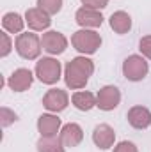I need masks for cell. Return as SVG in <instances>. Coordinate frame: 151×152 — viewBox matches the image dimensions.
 Listing matches in <instances>:
<instances>
[{
  "label": "cell",
  "mask_w": 151,
  "mask_h": 152,
  "mask_svg": "<svg viewBox=\"0 0 151 152\" xmlns=\"http://www.w3.org/2000/svg\"><path fill=\"white\" fill-rule=\"evenodd\" d=\"M94 73V62L91 58L84 57H75L71 58L66 67H64V81L66 87L71 90H80L87 85L89 78Z\"/></svg>",
  "instance_id": "cell-1"
},
{
  "label": "cell",
  "mask_w": 151,
  "mask_h": 152,
  "mask_svg": "<svg viewBox=\"0 0 151 152\" xmlns=\"http://www.w3.org/2000/svg\"><path fill=\"white\" fill-rule=\"evenodd\" d=\"M71 44L78 53L93 55L101 46V36L98 32L91 30V28H82V30H76L71 36Z\"/></svg>",
  "instance_id": "cell-2"
},
{
  "label": "cell",
  "mask_w": 151,
  "mask_h": 152,
  "mask_svg": "<svg viewBox=\"0 0 151 152\" xmlns=\"http://www.w3.org/2000/svg\"><path fill=\"white\" fill-rule=\"evenodd\" d=\"M14 48L18 51V55L25 60H36L43 50L41 46V37H38L32 32H25V34H18V37L14 41Z\"/></svg>",
  "instance_id": "cell-3"
},
{
  "label": "cell",
  "mask_w": 151,
  "mask_h": 152,
  "mask_svg": "<svg viewBox=\"0 0 151 152\" xmlns=\"http://www.w3.org/2000/svg\"><path fill=\"white\" fill-rule=\"evenodd\" d=\"M61 62L57 58H52V57H43L36 62V76L41 83H46V85H53L61 80Z\"/></svg>",
  "instance_id": "cell-4"
},
{
  "label": "cell",
  "mask_w": 151,
  "mask_h": 152,
  "mask_svg": "<svg viewBox=\"0 0 151 152\" xmlns=\"http://www.w3.org/2000/svg\"><path fill=\"white\" fill-rule=\"evenodd\" d=\"M150 66L142 55H130L123 62V75L130 81H141L148 76Z\"/></svg>",
  "instance_id": "cell-5"
},
{
  "label": "cell",
  "mask_w": 151,
  "mask_h": 152,
  "mask_svg": "<svg viewBox=\"0 0 151 152\" xmlns=\"http://www.w3.org/2000/svg\"><path fill=\"white\" fill-rule=\"evenodd\" d=\"M119 103H121V92L114 85L101 87L96 94V106L103 112H110L114 108H117Z\"/></svg>",
  "instance_id": "cell-6"
},
{
  "label": "cell",
  "mask_w": 151,
  "mask_h": 152,
  "mask_svg": "<svg viewBox=\"0 0 151 152\" xmlns=\"http://www.w3.org/2000/svg\"><path fill=\"white\" fill-rule=\"evenodd\" d=\"M41 46L50 55H61L68 48V39H66L64 34H61L57 30H48L41 37Z\"/></svg>",
  "instance_id": "cell-7"
},
{
  "label": "cell",
  "mask_w": 151,
  "mask_h": 152,
  "mask_svg": "<svg viewBox=\"0 0 151 152\" xmlns=\"http://www.w3.org/2000/svg\"><path fill=\"white\" fill-rule=\"evenodd\" d=\"M68 104H70V96L62 88H50L43 97V106L48 112H53V113H59V112L66 110Z\"/></svg>",
  "instance_id": "cell-8"
},
{
  "label": "cell",
  "mask_w": 151,
  "mask_h": 152,
  "mask_svg": "<svg viewBox=\"0 0 151 152\" xmlns=\"http://www.w3.org/2000/svg\"><path fill=\"white\" fill-rule=\"evenodd\" d=\"M75 20L82 28H98V27L103 25V14H101L98 9L85 7V5H82V7L76 11Z\"/></svg>",
  "instance_id": "cell-9"
},
{
  "label": "cell",
  "mask_w": 151,
  "mask_h": 152,
  "mask_svg": "<svg viewBox=\"0 0 151 152\" xmlns=\"http://www.w3.org/2000/svg\"><path fill=\"white\" fill-rule=\"evenodd\" d=\"M25 23L29 25L30 30H34V32H43V30H46V28L52 25V20H50V14H46L43 9H39V7H30V9H27V12H25Z\"/></svg>",
  "instance_id": "cell-10"
},
{
  "label": "cell",
  "mask_w": 151,
  "mask_h": 152,
  "mask_svg": "<svg viewBox=\"0 0 151 152\" xmlns=\"http://www.w3.org/2000/svg\"><path fill=\"white\" fill-rule=\"evenodd\" d=\"M32 81H34L32 71H30V69H25V67H20V69H16L13 75L9 76L7 85H9V88L14 90V92H25V90L30 88Z\"/></svg>",
  "instance_id": "cell-11"
},
{
  "label": "cell",
  "mask_w": 151,
  "mask_h": 152,
  "mask_svg": "<svg viewBox=\"0 0 151 152\" xmlns=\"http://www.w3.org/2000/svg\"><path fill=\"white\" fill-rule=\"evenodd\" d=\"M93 142L98 149L101 151H107L110 149L115 142V133L109 124H98L93 131Z\"/></svg>",
  "instance_id": "cell-12"
},
{
  "label": "cell",
  "mask_w": 151,
  "mask_h": 152,
  "mask_svg": "<svg viewBox=\"0 0 151 152\" xmlns=\"http://www.w3.org/2000/svg\"><path fill=\"white\" fill-rule=\"evenodd\" d=\"M128 124L135 129H148L151 126V112L146 106H132L128 110Z\"/></svg>",
  "instance_id": "cell-13"
},
{
  "label": "cell",
  "mask_w": 151,
  "mask_h": 152,
  "mask_svg": "<svg viewBox=\"0 0 151 152\" xmlns=\"http://www.w3.org/2000/svg\"><path fill=\"white\" fill-rule=\"evenodd\" d=\"M59 138L64 143V147H76L84 140V131H82V127L78 124L70 122V124L62 126V129L59 133Z\"/></svg>",
  "instance_id": "cell-14"
},
{
  "label": "cell",
  "mask_w": 151,
  "mask_h": 152,
  "mask_svg": "<svg viewBox=\"0 0 151 152\" xmlns=\"http://www.w3.org/2000/svg\"><path fill=\"white\" fill-rule=\"evenodd\" d=\"M38 131L41 136H57L61 133V118L53 113H43L38 118Z\"/></svg>",
  "instance_id": "cell-15"
},
{
  "label": "cell",
  "mask_w": 151,
  "mask_h": 152,
  "mask_svg": "<svg viewBox=\"0 0 151 152\" xmlns=\"http://www.w3.org/2000/svg\"><path fill=\"white\" fill-rule=\"evenodd\" d=\"M109 23H110V28L115 34H126L132 28V16L124 11H115L109 18Z\"/></svg>",
  "instance_id": "cell-16"
},
{
  "label": "cell",
  "mask_w": 151,
  "mask_h": 152,
  "mask_svg": "<svg viewBox=\"0 0 151 152\" xmlns=\"http://www.w3.org/2000/svg\"><path fill=\"white\" fill-rule=\"evenodd\" d=\"M71 103L76 110L80 112H89L96 106V96L87 92V90H78L71 96Z\"/></svg>",
  "instance_id": "cell-17"
},
{
  "label": "cell",
  "mask_w": 151,
  "mask_h": 152,
  "mask_svg": "<svg viewBox=\"0 0 151 152\" xmlns=\"http://www.w3.org/2000/svg\"><path fill=\"white\" fill-rule=\"evenodd\" d=\"M2 27L9 34H21L25 27V18H21L18 12H5L2 18Z\"/></svg>",
  "instance_id": "cell-18"
},
{
  "label": "cell",
  "mask_w": 151,
  "mask_h": 152,
  "mask_svg": "<svg viewBox=\"0 0 151 152\" xmlns=\"http://www.w3.org/2000/svg\"><path fill=\"white\" fill-rule=\"evenodd\" d=\"M38 151L39 152H66L64 143L61 142L59 136H41L38 140Z\"/></svg>",
  "instance_id": "cell-19"
},
{
  "label": "cell",
  "mask_w": 151,
  "mask_h": 152,
  "mask_svg": "<svg viewBox=\"0 0 151 152\" xmlns=\"http://www.w3.org/2000/svg\"><path fill=\"white\" fill-rule=\"evenodd\" d=\"M38 7L43 9L46 14L53 16V14L61 12V9H62V0H38Z\"/></svg>",
  "instance_id": "cell-20"
},
{
  "label": "cell",
  "mask_w": 151,
  "mask_h": 152,
  "mask_svg": "<svg viewBox=\"0 0 151 152\" xmlns=\"http://www.w3.org/2000/svg\"><path fill=\"white\" fill-rule=\"evenodd\" d=\"M0 39H2V50H0V57H7L13 50V42L7 32H0Z\"/></svg>",
  "instance_id": "cell-21"
},
{
  "label": "cell",
  "mask_w": 151,
  "mask_h": 152,
  "mask_svg": "<svg viewBox=\"0 0 151 152\" xmlns=\"http://www.w3.org/2000/svg\"><path fill=\"white\" fill-rule=\"evenodd\" d=\"M139 50H141V53H142L146 58H150L151 60V36H144V37L141 39V42H139Z\"/></svg>",
  "instance_id": "cell-22"
},
{
  "label": "cell",
  "mask_w": 151,
  "mask_h": 152,
  "mask_svg": "<svg viewBox=\"0 0 151 152\" xmlns=\"http://www.w3.org/2000/svg\"><path fill=\"white\" fill-rule=\"evenodd\" d=\"M0 115H2V126H4V127H7L9 124H13V122L18 118L16 113L11 112L9 108H2V110H0Z\"/></svg>",
  "instance_id": "cell-23"
},
{
  "label": "cell",
  "mask_w": 151,
  "mask_h": 152,
  "mask_svg": "<svg viewBox=\"0 0 151 152\" xmlns=\"http://www.w3.org/2000/svg\"><path fill=\"white\" fill-rule=\"evenodd\" d=\"M114 152H139V149H137L135 143L124 140V142H119V143L114 147Z\"/></svg>",
  "instance_id": "cell-24"
},
{
  "label": "cell",
  "mask_w": 151,
  "mask_h": 152,
  "mask_svg": "<svg viewBox=\"0 0 151 152\" xmlns=\"http://www.w3.org/2000/svg\"><path fill=\"white\" fill-rule=\"evenodd\" d=\"M80 2L85 7H93V9H98V11H101L109 5V0H80Z\"/></svg>",
  "instance_id": "cell-25"
}]
</instances>
